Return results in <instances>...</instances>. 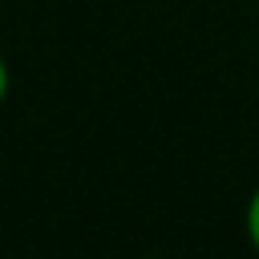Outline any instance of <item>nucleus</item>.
<instances>
[{"mask_svg":"<svg viewBox=\"0 0 259 259\" xmlns=\"http://www.w3.org/2000/svg\"><path fill=\"white\" fill-rule=\"evenodd\" d=\"M243 231H247L251 251L259 255V186H255V190H251V198H247V210H243Z\"/></svg>","mask_w":259,"mask_h":259,"instance_id":"nucleus-1","label":"nucleus"},{"mask_svg":"<svg viewBox=\"0 0 259 259\" xmlns=\"http://www.w3.org/2000/svg\"><path fill=\"white\" fill-rule=\"evenodd\" d=\"M4 97H8V65L0 57V105H4Z\"/></svg>","mask_w":259,"mask_h":259,"instance_id":"nucleus-2","label":"nucleus"}]
</instances>
